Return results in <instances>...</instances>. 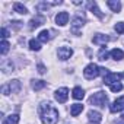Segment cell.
<instances>
[{
  "mask_svg": "<svg viewBox=\"0 0 124 124\" xmlns=\"http://www.w3.org/2000/svg\"><path fill=\"white\" fill-rule=\"evenodd\" d=\"M0 47H2V48H0V53H2V55H5V54L9 51V47H10V45H9V42H8L6 39H3L2 44H0Z\"/></svg>",
  "mask_w": 124,
  "mask_h": 124,
  "instance_id": "cell-26",
  "label": "cell"
},
{
  "mask_svg": "<svg viewBox=\"0 0 124 124\" xmlns=\"http://www.w3.org/2000/svg\"><path fill=\"white\" fill-rule=\"evenodd\" d=\"M54 96H55V99H57L60 104H64V102L67 101V98H69V89H67V88H60V89L55 91Z\"/></svg>",
  "mask_w": 124,
  "mask_h": 124,
  "instance_id": "cell-5",
  "label": "cell"
},
{
  "mask_svg": "<svg viewBox=\"0 0 124 124\" xmlns=\"http://www.w3.org/2000/svg\"><path fill=\"white\" fill-rule=\"evenodd\" d=\"M102 72V67H99V66H96L95 63H91V64H88L86 67H85V70H83V75H85V78L86 79H95V78H98L99 76V73Z\"/></svg>",
  "mask_w": 124,
  "mask_h": 124,
  "instance_id": "cell-3",
  "label": "cell"
},
{
  "mask_svg": "<svg viewBox=\"0 0 124 124\" xmlns=\"http://www.w3.org/2000/svg\"><path fill=\"white\" fill-rule=\"evenodd\" d=\"M9 89H10V93H18L19 91H21V82L18 80V79H15V80H12V82H9Z\"/></svg>",
  "mask_w": 124,
  "mask_h": 124,
  "instance_id": "cell-15",
  "label": "cell"
},
{
  "mask_svg": "<svg viewBox=\"0 0 124 124\" xmlns=\"http://www.w3.org/2000/svg\"><path fill=\"white\" fill-rule=\"evenodd\" d=\"M107 5H108V8L112 10V12H120L121 10V3L118 2V0H108L107 2Z\"/></svg>",
  "mask_w": 124,
  "mask_h": 124,
  "instance_id": "cell-14",
  "label": "cell"
},
{
  "mask_svg": "<svg viewBox=\"0 0 124 124\" xmlns=\"http://www.w3.org/2000/svg\"><path fill=\"white\" fill-rule=\"evenodd\" d=\"M67 22H69V13L67 12H60L55 16V23L60 25V26H64Z\"/></svg>",
  "mask_w": 124,
  "mask_h": 124,
  "instance_id": "cell-9",
  "label": "cell"
},
{
  "mask_svg": "<svg viewBox=\"0 0 124 124\" xmlns=\"http://www.w3.org/2000/svg\"><path fill=\"white\" fill-rule=\"evenodd\" d=\"M29 48L32 50V51H39L41 50V44H39V41L38 39H29Z\"/></svg>",
  "mask_w": 124,
  "mask_h": 124,
  "instance_id": "cell-24",
  "label": "cell"
},
{
  "mask_svg": "<svg viewBox=\"0 0 124 124\" xmlns=\"http://www.w3.org/2000/svg\"><path fill=\"white\" fill-rule=\"evenodd\" d=\"M73 54V50L70 47H60L58 48V58L60 60H69Z\"/></svg>",
  "mask_w": 124,
  "mask_h": 124,
  "instance_id": "cell-7",
  "label": "cell"
},
{
  "mask_svg": "<svg viewBox=\"0 0 124 124\" xmlns=\"http://www.w3.org/2000/svg\"><path fill=\"white\" fill-rule=\"evenodd\" d=\"M109 55H111L114 60H123V58H124V51L120 50V48H114V50H111Z\"/></svg>",
  "mask_w": 124,
  "mask_h": 124,
  "instance_id": "cell-17",
  "label": "cell"
},
{
  "mask_svg": "<svg viewBox=\"0 0 124 124\" xmlns=\"http://www.w3.org/2000/svg\"><path fill=\"white\" fill-rule=\"evenodd\" d=\"M98 58H99L101 61H105V60L108 58V51H107V47H105V45L101 47V50H99V53H98Z\"/></svg>",
  "mask_w": 124,
  "mask_h": 124,
  "instance_id": "cell-25",
  "label": "cell"
},
{
  "mask_svg": "<svg viewBox=\"0 0 124 124\" xmlns=\"http://www.w3.org/2000/svg\"><path fill=\"white\" fill-rule=\"evenodd\" d=\"M88 118H89V121L91 123H99L101 120H102V115L98 112V111H93V109H91L89 112H88Z\"/></svg>",
  "mask_w": 124,
  "mask_h": 124,
  "instance_id": "cell-12",
  "label": "cell"
},
{
  "mask_svg": "<svg viewBox=\"0 0 124 124\" xmlns=\"http://www.w3.org/2000/svg\"><path fill=\"white\" fill-rule=\"evenodd\" d=\"M89 102H91L92 105H96V107L104 108V107H107V104H108V96L105 95V92H96V93H93V95L89 98Z\"/></svg>",
  "mask_w": 124,
  "mask_h": 124,
  "instance_id": "cell-2",
  "label": "cell"
},
{
  "mask_svg": "<svg viewBox=\"0 0 124 124\" xmlns=\"http://www.w3.org/2000/svg\"><path fill=\"white\" fill-rule=\"evenodd\" d=\"M2 70L5 72V73H9V72H13V69H15V66H13V63H12V60H2Z\"/></svg>",
  "mask_w": 124,
  "mask_h": 124,
  "instance_id": "cell-11",
  "label": "cell"
},
{
  "mask_svg": "<svg viewBox=\"0 0 124 124\" xmlns=\"http://www.w3.org/2000/svg\"><path fill=\"white\" fill-rule=\"evenodd\" d=\"M13 9H15V12H18V13H21V15H26V13H28V9H26L22 3H15V5H13Z\"/></svg>",
  "mask_w": 124,
  "mask_h": 124,
  "instance_id": "cell-23",
  "label": "cell"
},
{
  "mask_svg": "<svg viewBox=\"0 0 124 124\" xmlns=\"http://www.w3.org/2000/svg\"><path fill=\"white\" fill-rule=\"evenodd\" d=\"M109 111H111V112H120V111H124V96L115 99V101L109 105Z\"/></svg>",
  "mask_w": 124,
  "mask_h": 124,
  "instance_id": "cell-6",
  "label": "cell"
},
{
  "mask_svg": "<svg viewBox=\"0 0 124 124\" xmlns=\"http://www.w3.org/2000/svg\"><path fill=\"white\" fill-rule=\"evenodd\" d=\"M8 37H9V32H8V29L3 26V28H2V38H3V39H6Z\"/></svg>",
  "mask_w": 124,
  "mask_h": 124,
  "instance_id": "cell-29",
  "label": "cell"
},
{
  "mask_svg": "<svg viewBox=\"0 0 124 124\" xmlns=\"http://www.w3.org/2000/svg\"><path fill=\"white\" fill-rule=\"evenodd\" d=\"M89 124H96V123H89Z\"/></svg>",
  "mask_w": 124,
  "mask_h": 124,
  "instance_id": "cell-31",
  "label": "cell"
},
{
  "mask_svg": "<svg viewBox=\"0 0 124 124\" xmlns=\"http://www.w3.org/2000/svg\"><path fill=\"white\" fill-rule=\"evenodd\" d=\"M101 73H104V83L105 85H114V83H117V82H120V79L124 76V75H121V73H112V72H108L107 69H102V72Z\"/></svg>",
  "mask_w": 124,
  "mask_h": 124,
  "instance_id": "cell-4",
  "label": "cell"
},
{
  "mask_svg": "<svg viewBox=\"0 0 124 124\" xmlns=\"http://www.w3.org/2000/svg\"><path fill=\"white\" fill-rule=\"evenodd\" d=\"M114 29H115L118 34H121V35H123V34H124V22H117V23H115V26H114Z\"/></svg>",
  "mask_w": 124,
  "mask_h": 124,
  "instance_id": "cell-27",
  "label": "cell"
},
{
  "mask_svg": "<svg viewBox=\"0 0 124 124\" xmlns=\"http://www.w3.org/2000/svg\"><path fill=\"white\" fill-rule=\"evenodd\" d=\"M109 89H111L112 92H120V91L123 89V85H121L120 82H117V83H114V85H111V86H109Z\"/></svg>",
  "mask_w": 124,
  "mask_h": 124,
  "instance_id": "cell-28",
  "label": "cell"
},
{
  "mask_svg": "<svg viewBox=\"0 0 124 124\" xmlns=\"http://www.w3.org/2000/svg\"><path fill=\"white\" fill-rule=\"evenodd\" d=\"M38 72H39L41 75H44V73H45V67H44L42 64H38Z\"/></svg>",
  "mask_w": 124,
  "mask_h": 124,
  "instance_id": "cell-30",
  "label": "cell"
},
{
  "mask_svg": "<svg viewBox=\"0 0 124 124\" xmlns=\"http://www.w3.org/2000/svg\"><path fill=\"white\" fill-rule=\"evenodd\" d=\"M39 115L42 124H57L58 111L51 105V102H42L39 105Z\"/></svg>",
  "mask_w": 124,
  "mask_h": 124,
  "instance_id": "cell-1",
  "label": "cell"
},
{
  "mask_svg": "<svg viewBox=\"0 0 124 124\" xmlns=\"http://www.w3.org/2000/svg\"><path fill=\"white\" fill-rule=\"evenodd\" d=\"M82 111H83V105H82V104H73L72 108H70V114H72L73 117H78Z\"/></svg>",
  "mask_w": 124,
  "mask_h": 124,
  "instance_id": "cell-19",
  "label": "cell"
},
{
  "mask_svg": "<svg viewBox=\"0 0 124 124\" xmlns=\"http://www.w3.org/2000/svg\"><path fill=\"white\" fill-rule=\"evenodd\" d=\"M44 22H45V18H44V16H37V18H34V19L29 21V28H31V29H35V28L41 26Z\"/></svg>",
  "mask_w": 124,
  "mask_h": 124,
  "instance_id": "cell-10",
  "label": "cell"
},
{
  "mask_svg": "<svg viewBox=\"0 0 124 124\" xmlns=\"http://www.w3.org/2000/svg\"><path fill=\"white\" fill-rule=\"evenodd\" d=\"M45 86H47V82H44V80H32V89L34 91H41Z\"/></svg>",
  "mask_w": 124,
  "mask_h": 124,
  "instance_id": "cell-22",
  "label": "cell"
},
{
  "mask_svg": "<svg viewBox=\"0 0 124 124\" xmlns=\"http://www.w3.org/2000/svg\"><path fill=\"white\" fill-rule=\"evenodd\" d=\"M83 23H85V18H83V16H76V18L73 19V22H72V32L78 35V34H79L78 28H82Z\"/></svg>",
  "mask_w": 124,
  "mask_h": 124,
  "instance_id": "cell-8",
  "label": "cell"
},
{
  "mask_svg": "<svg viewBox=\"0 0 124 124\" xmlns=\"http://www.w3.org/2000/svg\"><path fill=\"white\" fill-rule=\"evenodd\" d=\"M111 38L108 37V35H104V34H96L95 37H93V44H104L105 45V42H108Z\"/></svg>",
  "mask_w": 124,
  "mask_h": 124,
  "instance_id": "cell-13",
  "label": "cell"
},
{
  "mask_svg": "<svg viewBox=\"0 0 124 124\" xmlns=\"http://www.w3.org/2000/svg\"><path fill=\"white\" fill-rule=\"evenodd\" d=\"M51 31H48V29H44V31H41L39 32V35H38V41H41V42H47V41H50L51 39Z\"/></svg>",
  "mask_w": 124,
  "mask_h": 124,
  "instance_id": "cell-16",
  "label": "cell"
},
{
  "mask_svg": "<svg viewBox=\"0 0 124 124\" xmlns=\"http://www.w3.org/2000/svg\"><path fill=\"white\" fill-rule=\"evenodd\" d=\"M19 123V115L18 114H10L3 120V124H18Z\"/></svg>",
  "mask_w": 124,
  "mask_h": 124,
  "instance_id": "cell-18",
  "label": "cell"
},
{
  "mask_svg": "<svg viewBox=\"0 0 124 124\" xmlns=\"http://www.w3.org/2000/svg\"><path fill=\"white\" fill-rule=\"evenodd\" d=\"M72 96H73L75 99H83V96H85V91H83L80 86H76V88L73 89Z\"/></svg>",
  "mask_w": 124,
  "mask_h": 124,
  "instance_id": "cell-20",
  "label": "cell"
},
{
  "mask_svg": "<svg viewBox=\"0 0 124 124\" xmlns=\"http://www.w3.org/2000/svg\"><path fill=\"white\" fill-rule=\"evenodd\" d=\"M89 9H91V12H92V13H95L99 19H102V18H104V15L101 13V10L98 9V6H96V3H95V2H91V3H89Z\"/></svg>",
  "mask_w": 124,
  "mask_h": 124,
  "instance_id": "cell-21",
  "label": "cell"
}]
</instances>
